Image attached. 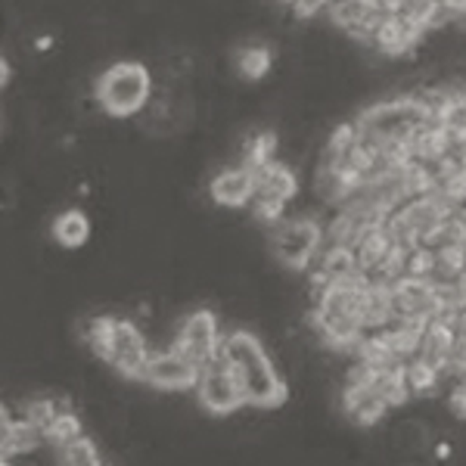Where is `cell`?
<instances>
[{
    "mask_svg": "<svg viewBox=\"0 0 466 466\" xmlns=\"http://www.w3.org/2000/svg\"><path fill=\"white\" fill-rule=\"evenodd\" d=\"M270 66H274V56H270V50L265 47V44H249V47H239L237 69H239L243 78H249V81L265 78V75L270 72Z\"/></svg>",
    "mask_w": 466,
    "mask_h": 466,
    "instance_id": "cell-19",
    "label": "cell"
},
{
    "mask_svg": "<svg viewBox=\"0 0 466 466\" xmlns=\"http://www.w3.org/2000/svg\"><path fill=\"white\" fill-rule=\"evenodd\" d=\"M441 131H445L448 137L466 140V94L454 96V103H451L448 112L441 116Z\"/></svg>",
    "mask_w": 466,
    "mask_h": 466,
    "instance_id": "cell-22",
    "label": "cell"
},
{
    "mask_svg": "<svg viewBox=\"0 0 466 466\" xmlns=\"http://www.w3.org/2000/svg\"><path fill=\"white\" fill-rule=\"evenodd\" d=\"M255 177V197L252 199H270V202H287L299 193V177L289 165L283 162H265L258 168H252Z\"/></svg>",
    "mask_w": 466,
    "mask_h": 466,
    "instance_id": "cell-10",
    "label": "cell"
},
{
    "mask_svg": "<svg viewBox=\"0 0 466 466\" xmlns=\"http://www.w3.org/2000/svg\"><path fill=\"white\" fill-rule=\"evenodd\" d=\"M197 398H199L202 408L208 413H215V417H230V413H237L239 408H246L239 380L233 377L230 364L221 358V351H218V358H212L199 370Z\"/></svg>",
    "mask_w": 466,
    "mask_h": 466,
    "instance_id": "cell-6",
    "label": "cell"
},
{
    "mask_svg": "<svg viewBox=\"0 0 466 466\" xmlns=\"http://www.w3.org/2000/svg\"><path fill=\"white\" fill-rule=\"evenodd\" d=\"M401 367H392V370H370V380H367V389H370L373 395H380V401L386 404V408H398V404H404L410 398L408 386H404Z\"/></svg>",
    "mask_w": 466,
    "mask_h": 466,
    "instance_id": "cell-14",
    "label": "cell"
},
{
    "mask_svg": "<svg viewBox=\"0 0 466 466\" xmlns=\"http://www.w3.org/2000/svg\"><path fill=\"white\" fill-rule=\"evenodd\" d=\"M59 466H103V461L94 441H90L87 435H81L75 445L59 451Z\"/></svg>",
    "mask_w": 466,
    "mask_h": 466,
    "instance_id": "cell-21",
    "label": "cell"
},
{
    "mask_svg": "<svg viewBox=\"0 0 466 466\" xmlns=\"http://www.w3.org/2000/svg\"><path fill=\"white\" fill-rule=\"evenodd\" d=\"M221 339L224 336H221V327H218V318L212 311H206V308H199V311H190L180 318L175 329V342H171L168 349H175L177 355L193 360L202 370L208 360L218 358Z\"/></svg>",
    "mask_w": 466,
    "mask_h": 466,
    "instance_id": "cell-5",
    "label": "cell"
},
{
    "mask_svg": "<svg viewBox=\"0 0 466 466\" xmlns=\"http://www.w3.org/2000/svg\"><path fill=\"white\" fill-rule=\"evenodd\" d=\"M6 81H10V63H6V59L0 56V87H4Z\"/></svg>",
    "mask_w": 466,
    "mask_h": 466,
    "instance_id": "cell-25",
    "label": "cell"
},
{
    "mask_svg": "<svg viewBox=\"0 0 466 466\" xmlns=\"http://www.w3.org/2000/svg\"><path fill=\"white\" fill-rule=\"evenodd\" d=\"M197 380H199V367L193 360L177 355L175 349H159V351H149L147 370L140 382L162 389V392H190V389H197Z\"/></svg>",
    "mask_w": 466,
    "mask_h": 466,
    "instance_id": "cell-7",
    "label": "cell"
},
{
    "mask_svg": "<svg viewBox=\"0 0 466 466\" xmlns=\"http://www.w3.org/2000/svg\"><path fill=\"white\" fill-rule=\"evenodd\" d=\"M208 193H212L215 206L221 208H243L249 206L252 197H255V177H252V168L246 165H237V168H224L218 171L208 184Z\"/></svg>",
    "mask_w": 466,
    "mask_h": 466,
    "instance_id": "cell-9",
    "label": "cell"
},
{
    "mask_svg": "<svg viewBox=\"0 0 466 466\" xmlns=\"http://www.w3.org/2000/svg\"><path fill=\"white\" fill-rule=\"evenodd\" d=\"M96 358L106 360L112 370L122 373V377L140 382L147 370V360H149V345H147L144 329L127 318H112L109 336Z\"/></svg>",
    "mask_w": 466,
    "mask_h": 466,
    "instance_id": "cell-3",
    "label": "cell"
},
{
    "mask_svg": "<svg viewBox=\"0 0 466 466\" xmlns=\"http://www.w3.org/2000/svg\"><path fill=\"white\" fill-rule=\"evenodd\" d=\"M342 410L345 417L351 420L355 426H377L382 417H386V404L380 401V395H373L367 386H358V389H345L342 395Z\"/></svg>",
    "mask_w": 466,
    "mask_h": 466,
    "instance_id": "cell-11",
    "label": "cell"
},
{
    "mask_svg": "<svg viewBox=\"0 0 466 466\" xmlns=\"http://www.w3.org/2000/svg\"><path fill=\"white\" fill-rule=\"evenodd\" d=\"M463 162H466V140H463Z\"/></svg>",
    "mask_w": 466,
    "mask_h": 466,
    "instance_id": "cell-26",
    "label": "cell"
},
{
    "mask_svg": "<svg viewBox=\"0 0 466 466\" xmlns=\"http://www.w3.org/2000/svg\"><path fill=\"white\" fill-rule=\"evenodd\" d=\"M90 237V221L81 208H66L54 221V239L63 249H81Z\"/></svg>",
    "mask_w": 466,
    "mask_h": 466,
    "instance_id": "cell-13",
    "label": "cell"
},
{
    "mask_svg": "<svg viewBox=\"0 0 466 466\" xmlns=\"http://www.w3.org/2000/svg\"><path fill=\"white\" fill-rule=\"evenodd\" d=\"M401 373H404V386H408V392L410 395H432L435 392V386H439V380H441V373H439V367H432V364H426L423 358H413L408 360V364L401 367Z\"/></svg>",
    "mask_w": 466,
    "mask_h": 466,
    "instance_id": "cell-17",
    "label": "cell"
},
{
    "mask_svg": "<svg viewBox=\"0 0 466 466\" xmlns=\"http://www.w3.org/2000/svg\"><path fill=\"white\" fill-rule=\"evenodd\" d=\"M103 466H106V463H103Z\"/></svg>",
    "mask_w": 466,
    "mask_h": 466,
    "instance_id": "cell-27",
    "label": "cell"
},
{
    "mask_svg": "<svg viewBox=\"0 0 466 466\" xmlns=\"http://www.w3.org/2000/svg\"><path fill=\"white\" fill-rule=\"evenodd\" d=\"M221 358L228 360L233 377L239 380L246 408L274 410L287 401V382L280 380V370L270 360L268 349L249 329H233V333L224 336Z\"/></svg>",
    "mask_w": 466,
    "mask_h": 466,
    "instance_id": "cell-1",
    "label": "cell"
},
{
    "mask_svg": "<svg viewBox=\"0 0 466 466\" xmlns=\"http://www.w3.org/2000/svg\"><path fill=\"white\" fill-rule=\"evenodd\" d=\"M395 215H398V221L404 224V230L410 233L413 246H430L448 218V212L441 208V202L435 197H420V199L404 202Z\"/></svg>",
    "mask_w": 466,
    "mask_h": 466,
    "instance_id": "cell-8",
    "label": "cell"
},
{
    "mask_svg": "<svg viewBox=\"0 0 466 466\" xmlns=\"http://www.w3.org/2000/svg\"><path fill=\"white\" fill-rule=\"evenodd\" d=\"M454 329L448 327V323H441V320H430L426 323V329H423V342H420V355L417 358H423L426 364H432V367H439V373H441V367L448 364V358H451V349H454Z\"/></svg>",
    "mask_w": 466,
    "mask_h": 466,
    "instance_id": "cell-12",
    "label": "cell"
},
{
    "mask_svg": "<svg viewBox=\"0 0 466 466\" xmlns=\"http://www.w3.org/2000/svg\"><path fill=\"white\" fill-rule=\"evenodd\" d=\"M323 246V230L314 218H289L270 228V249L274 258L287 268H308Z\"/></svg>",
    "mask_w": 466,
    "mask_h": 466,
    "instance_id": "cell-4",
    "label": "cell"
},
{
    "mask_svg": "<svg viewBox=\"0 0 466 466\" xmlns=\"http://www.w3.org/2000/svg\"><path fill=\"white\" fill-rule=\"evenodd\" d=\"M318 10H327L323 4H292V13H296L299 19H311Z\"/></svg>",
    "mask_w": 466,
    "mask_h": 466,
    "instance_id": "cell-23",
    "label": "cell"
},
{
    "mask_svg": "<svg viewBox=\"0 0 466 466\" xmlns=\"http://www.w3.org/2000/svg\"><path fill=\"white\" fill-rule=\"evenodd\" d=\"M370 10V0H339V4H327V16L336 28H342L345 35L358 32L364 25V16Z\"/></svg>",
    "mask_w": 466,
    "mask_h": 466,
    "instance_id": "cell-18",
    "label": "cell"
},
{
    "mask_svg": "<svg viewBox=\"0 0 466 466\" xmlns=\"http://www.w3.org/2000/svg\"><path fill=\"white\" fill-rule=\"evenodd\" d=\"M153 75L137 59H122L112 63L106 72H100L94 85V100L112 118H131L140 116L149 100H153Z\"/></svg>",
    "mask_w": 466,
    "mask_h": 466,
    "instance_id": "cell-2",
    "label": "cell"
},
{
    "mask_svg": "<svg viewBox=\"0 0 466 466\" xmlns=\"http://www.w3.org/2000/svg\"><path fill=\"white\" fill-rule=\"evenodd\" d=\"M392 323V289L370 283L364 299V314H360V329H382Z\"/></svg>",
    "mask_w": 466,
    "mask_h": 466,
    "instance_id": "cell-15",
    "label": "cell"
},
{
    "mask_svg": "<svg viewBox=\"0 0 466 466\" xmlns=\"http://www.w3.org/2000/svg\"><path fill=\"white\" fill-rule=\"evenodd\" d=\"M454 289H457V296H461V302L466 305V268L461 270V277L454 280Z\"/></svg>",
    "mask_w": 466,
    "mask_h": 466,
    "instance_id": "cell-24",
    "label": "cell"
},
{
    "mask_svg": "<svg viewBox=\"0 0 466 466\" xmlns=\"http://www.w3.org/2000/svg\"><path fill=\"white\" fill-rule=\"evenodd\" d=\"M81 435H85V432H81V420L75 417L72 410H66V413H59V417L54 420V426L44 432V441H50V445L56 448V454H59L63 448L75 445Z\"/></svg>",
    "mask_w": 466,
    "mask_h": 466,
    "instance_id": "cell-20",
    "label": "cell"
},
{
    "mask_svg": "<svg viewBox=\"0 0 466 466\" xmlns=\"http://www.w3.org/2000/svg\"><path fill=\"white\" fill-rule=\"evenodd\" d=\"M351 190H355V180L345 175L342 168L320 165L318 175H314V193H318V199L323 202H345Z\"/></svg>",
    "mask_w": 466,
    "mask_h": 466,
    "instance_id": "cell-16",
    "label": "cell"
}]
</instances>
